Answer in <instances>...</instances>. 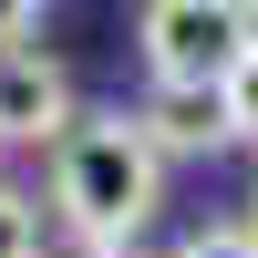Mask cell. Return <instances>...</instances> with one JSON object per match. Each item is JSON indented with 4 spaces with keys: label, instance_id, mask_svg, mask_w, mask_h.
Listing matches in <instances>:
<instances>
[{
    "label": "cell",
    "instance_id": "obj_1",
    "mask_svg": "<svg viewBox=\"0 0 258 258\" xmlns=\"http://www.w3.org/2000/svg\"><path fill=\"white\" fill-rule=\"evenodd\" d=\"M41 207H52L62 248H145V227L165 207V155L145 145L135 103L62 124V145L41 155Z\"/></svg>",
    "mask_w": 258,
    "mask_h": 258
},
{
    "label": "cell",
    "instance_id": "obj_4",
    "mask_svg": "<svg viewBox=\"0 0 258 258\" xmlns=\"http://www.w3.org/2000/svg\"><path fill=\"white\" fill-rule=\"evenodd\" d=\"M135 124H145V145H155L165 165H176V155H217V145H227V114H217L207 83H145Z\"/></svg>",
    "mask_w": 258,
    "mask_h": 258
},
{
    "label": "cell",
    "instance_id": "obj_6",
    "mask_svg": "<svg viewBox=\"0 0 258 258\" xmlns=\"http://www.w3.org/2000/svg\"><path fill=\"white\" fill-rule=\"evenodd\" d=\"M0 258H41V197L0 186Z\"/></svg>",
    "mask_w": 258,
    "mask_h": 258
},
{
    "label": "cell",
    "instance_id": "obj_9",
    "mask_svg": "<svg viewBox=\"0 0 258 258\" xmlns=\"http://www.w3.org/2000/svg\"><path fill=\"white\" fill-rule=\"evenodd\" d=\"M62 258H145V248H62Z\"/></svg>",
    "mask_w": 258,
    "mask_h": 258
},
{
    "label": "cell",
    "instance_id": "obj_3",
    "mask_svg": "<svg viewBox=\"0 0 258 258\" xmlns=\"http://www.w3.org/2000/svg\"><path fill=\"white\" fill-rule=\"evenodd\" d=\"M73 114H83L73 73H62L41 41H11V52H0V145H11V155H52Z\"/></svg>",
    "mask_w": 258,
    "mask_h": 258
},
{
    "label": "cell",
    "instance_id": "obj_8",
    "mask_svg": "<svg viewBox=\"0 0 258 258\" xmlns=\"http://www.w3.org/2000/svg\"><path fill=\"white\" fill-rule=\"evenodd\" d=\"M31 21H41V0H0V52H11V41H31Z\"/></svg>",
    "mask_w": 258,
    "mask_h": 258
},
{
    "label": "cell",
    "instance_id": "obj_10",
    "mask_svg": "<svg viewBox=\"0 0 258 258\" xmlns=\"http://www.w3.org/2000/svg\"><path fill=\"white\" fill-rule=\"evenodd\" d=\"M238 11H248V31H258V0H238Z\"/></svg>",
    "mask_w": 258,
    "mask_h": 258
},
{
    "label": "cell",
    "instance_id": "obj_11",
    "mask_svg": "<svg viewBox=\"0 0 258 258\" xmlns=\"http://www.w3.org/2000/svg\"><path fill=\"white\" fill-rule=\"evenodd\" d=\"M248 227H258V197H248Z\"/></svg>",
    "mask_w": 258,
    "mask_h": 258
},
{
    "label": "cell",
    "instance_id": "obj_5",
    "mask_svg": "<svg viewBox=\"0 0 258 258\" xmlns=\"http://www.w3.org/2000/svg\"><path fill=\"white\" fill-rule=\"evenodd\" d=\"M217 114H227V145H258V41L238 52V73L217 83Z\"/></svg>",
    "mask_w": 258,
    "mask_h": 258
},
{
    "label": "cell",
    "instance_id": "obj_2",
    "mask_svg": "<svg viewBox=\"0 0 258 258\" xmlns=\"http://www.w3.org/2000/svg\"><path fill=\"white\" fill-rule=\"evenodd\" d=\"M248 11L238 0H145L135 11V52H145V83H207L217 93L248 52Z\"/></svg>",
    "mask_w": 258,
    "mask_h": 258
},
{
    "label": "cell",
    "instance_id": "obj_7",
    "mask_svg": "<svg viewBox=\"0 0 258 258\" xmlns=\"http://www.w3.org/2000/svg\"><path fill=\"white\" fill-rule=\"evenodd\" d=\"M165 258H258V227H248V217H227V227H186Z\"/></svg>",
    "mask_w": 258,
    "mask_h": 258
}]
</instances>
